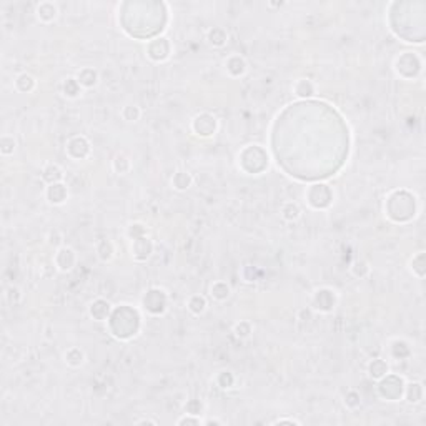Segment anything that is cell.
<instances>
[{
	"label": "cell",
	"instance_id": "obj_1",
	"mask_svg": "<svg viewBox=\"0 0 426 426\" xmlns=\"http://www.w3.org/2000/svg\"><path fill=\"white\" fill-rule=\"evenodd\" d=\"M193 130L201 137H210L217 130V118L210 114H201L193 120Z\"/></svg>",
	"mask_w": 426,
	"mask_h": 426
},
{
	"label": "cell",
	"instance_id": "obj_2",
	"mask_svg": "<svg viewBox=\"0 0 426 426\" xmlns=\"http://www.w3.org/2000/svg\"><path fill=\"white\" fill-rule=\"evenodd\" d=\"M55 263H57V268L60 272H70L77 263L75 252L68 247H62L55 255Z\"/></svg>",
	"mask_w": 426,
	"mask_h": 426
},
{
	"label": "cell",
	"instance_id": "obj_3",
	"mask_svg": "<svg viewBox=\"0 0 426 426\" xmlns=\"http://www.w3.org/2000/svg\"><path fill=\"white\" fill-rule=\"evenodd\" d=\"M67 197H68V190L65 185H62V183H52L49 185V188H47V200L54 205H62L63 201L67 200Z\"/></svg>",
	"mask_w": 426,
	"mask_h": 426
},
{
	"label": "cell",
	"instance_id": "obj_4",
	"mask_svg": "<svg viewBox=\"0 0 426 426\" xmlns=\"http://www.w3.org/2000/svg\"><path fill=\"white\" fill-rule=\"evenodd\" d=\"M315 308L321 312H331L335 308V295L330 293L328 288L318 290L315 293Z\"/></svg>",
	"mask_w": 426,
	"mask_h": 426
},
{
	"label": "cell",
	"instance_id": "obj_5",
	"mask_svg": "<svg viewBox=\"0 0 426 426\" xmlns=\"http://www.w3.org/2000/svg\"><path fill=\"white\" fill-rule=\"evenodd\" d=\"M133 256L137 260H147L152 253V242L147 238V236H140V238H135V243L132 247Z\"/></svg>",
	"mask_w": 426,
	"mask_h": 426
},
{
	"label": "cell",
	"instance_id": "obj_6",
	"mask_svg": "<svg viewBox=\"0 0 426 426\" xmlns=\"http://www.w3.org/2000/svg\"><path fill=\"white\" fill-rule=\"evenodd\" d=\"M225 65H227L228 74L233 75V77L243 75L245 72H247V63H245V60L240 57V55H233V57H230L225 62Z\"/></svg>",
	"mask_w": 426,
	"mask_h": 426
},
{
	"label": "cell",
	"instance_id": "obj_7",
	"mask_svg": "<svg viewBox=\"0 0 426 426\" xmlns=\"http://www.w3.org/2000/svg\"><path fill=\"white\" fill-rule=\"evenodd\" d=\"M77 80H79L80 87L90 88V87H93V85H97L98 74L93 68H82L79 74H77Z\"/></svg>",
	"mask_w": 426,
	"mask_h": 426
},
{
	"label": "cell",
	"instance_id": "obj_8",
	"mask_svg": "<svg viewBox=\"0 0 426 426\" xmlns=\"http://www.w3.org/2000/svg\"><path fill=\"white\" fill-rule=\"evenodd\" d=\"M293 92H295V95H298L301 98H308L315 93V85H313L312 80H308V79H300V80L295 82Z\"/></svg>",
	"mask_w": 426,
	"mask_h": 426
},
{
	"label": "cell",
	"instance_id": "obj_9",
	"mask_svg": "<svg viewBox=\"0 0 426 426\" xmlns=\"http://www.w3.org/2000/svg\"><path fill=\"white\" fill-rule=\"evenodd\" d=\"M110 313V305L103 300H97L95 303L90 305V316H93L98 321H103Z\"/></svg>",
	"mask_w": 426,
	"mask_h": 426
},
{
	"label": "cell",
	"instance_id": "obj_10",
	"mask_svg": "<svg viewBox=\"0 0 426 426\" xmlns=\"http://www.w3.org/2000/svg\"><path fill=\"white\" fill-rule=\"evenodd\" d=\"M404 395H406L408 403H420L423 399V385L421 383H410V385L404 388Z\"/></svg>",
	"mask_w": 426,
	"mask_h": 426
},
{
	"label": "cell",
	"instance_id": "obj_11",
	"mask_svg": "<svg viewBox=\"0 0 426 426\" xmlns=\"http://www.w3.org/2000/svg\"><path fill=\"white\" fill-rule=\"evenodd\" d=\"M192 183H193V178L188 171H176V173L173 175V178H171V185H173V188H176V190H180V192L190 188Z\"/></svg>",
	"mask_w": 426,
	"mask_h": 426
},
{
	"label": "cell",
	"instance_id": "obj_12",
	"mask_svg": "<svg viewBox=\"0 0 426 426\" xmlns=\"http://www.w3.org/2000/svg\"><path fill=\"white\" fill-rule=\"evenodd\" d=\"M368 371H369V376L371 378H375V380H381L383 376L388 375V365L380 358L373 360L371 363L368 365Z\"/></svg>",
	"mask_w": 426,
	"mask_h": 426
},
{
	"label": "cell",
	"instance_id": "obj_13",
	"mask_svg": "<svg viewBox=\"0 0 426 426\" xmlns=\"http://www.w3.org/2000/svg\"><path fill=\"white\" fill-rule=\"evenodd\" d=\"M187 307L193 315H201V313H205V310H206V300L201 295H193V296H190V300H188Z\"/></svg>",
	"mask_w": 426,
	"mask_h": 426
},
{
	"label": "cell",
	"instance_id": "obj_14",
	"mask_svg": "<svg viewBox=\"0 0 426 426\" xmlns=\"http://www.w3.org/2000/svg\"><path fill=\"white\" fill-rule=\"evenodd\" d=\"M300 215H301L300 206L296 203H293V201H286V203L282 206V217L285 218V220H288V222L298 220Z\"/></svg>",
	"mask_w": 426,
	"mask_h": 426
},
{
	"label": "cell",
	"instance_id": "obj_15",
	"mask_svg": "<svg viewBox=\"0 0 426 426\" xmlns=\"http://www.w3.org/2000/svg\"><path fill=\"white\" fill-rule=\"evenodd\" d=\"M210 295H212L215 300L223 301L230 296V286H228L225 282H217L210 288Z\"/></svg>",
	"mask_w": 426,
	"mask_h": 426
},
{
	"label": "cell",
	"instance_id": "obj_16",
	"mask_svg": "<svg viewBox=\"0 0 426 426\" xmlns=\"http://www.w3.org/2000/svg\"><path fill=\"white\" fill-rule=\"evenodd\" d=\"M132 169V163H130V158L125 157V155H117L114 160V170L117 171L118 175H127L128 171Z\"/></svg>",
	"mask_w": 426,
	"mask_h": 426
},
{
	"label": "cell",
	"instance_id": "obj_17",
	"mask_svg": "<svg viewBox=\"0 0 426 426\" xmlns=\"http://www.w3.org/2000/svg\"><path fill=\"white\" fill-rule=\"evenodd\" d=\"M44 178L52 185V182L58 183L63 178V171L58 165H49L44 169Z\"/></svg>",
	"mask_w": 426,
	"mask_h": 426
},
{
	"label": "cell",
	"instance_id": "obj_18",
	"mask_svg": "<svg viewBox=\"0 0 426 426\" xmlns=\"http://www.w3.org/2000/svg\"><path fill=\"white\" fill-rule=\"evenodd\" d=\"M227 38H228L227 32H225V30H223V28H220V27H217V28L210 30V33H208V40H210V44L215 45V47H222V45H225V44H227Z\"/></svg>",
	"mask_w": 426,
	"mask_h": 426
},
{
	"label": "cell",
	"instance_id": "obj_19",
	"mask_svg": "<svg viewBox=\"0 0 426 426\" xmlns=\"http://www.w3.org/2000/svg\"><path fill=\"white\" fill-rule=\"evenodd\" d=\"M84 360H85V355L79 348H72V350H68L65 353V361L70 367H80V365L84 363Z\"/></svg>",
	"mask_w": 426,
	"mask_h": 426
},
{
	"label": "cell",
	"instance_id": "obj_20",
	"mask_svg": "<svg viewBox=\"0 0 426 426\" xmlns=\"http://www.w3.org/2000/svg\"><path fill=\"white\" fill-rule=\"evenodd\" d=\"M80 90H82V87H80V84L77 79H67L65 82H63V93H65L67 97H70V98L79 97Z\"/></svg>",
	"mask_w": 426,
	"mask_h": 426
},
{
	"label": "cell",
	"instance_id": "obj_21",
	"mask_svg": "<svg viewBox=\"0 0 426 426\" xmlns=\"http://www.w3.org/2000/svg\"><path fill=\"white\" fill-rule=\"evenodd\" d=\"M97 252H98L100 260H103V261H109V260H112V256H114V247H112V243L107 242V240H103V242L98 243Z\"/></svg>",
	"mask_w": 426,
	"mask_h": 426
},
{
	"label": "cell",
	"instance_id": "obj_22",
	"mask_svg": "<svg viewBox=\"0 0 426 426\" xmlns=\"http://www.w3.org/2000/svg\"><path fill=\"white\" fill-rule=\"evenodd\" d=\"M142 115V110L137 105H127L123 107L122 110V117L127 120V122H137Z\"/></svg>",
	"mask_w": 426,
	"mask_h": 426
},
{
	"label": "cell",
	"instance_id": "obj_23",
	"mask_svg": "<svg viewBox=\"0 0 426 426\" xmlns=\"http://www.w3.org/2000/svg\"><path fill=\"white\" fill-rule=\"evenodd\" d=\"M345 404H346V408H350V410H356V408L361 404V397L356 393L355 390H350L345 395Z\"/></svg>",
	"mask_w": 426,
	"mask_h": 426
},
{
	"label": "cell",
	"instance_id": "obj_24",
	"mask_svg": "<svg viewBox=\"0 0 426 426\" xmlns=\"http://www.w3.org/2000/svg\"><path fill=\"white\" fill-rule=\"evenodd\" d=\"M252 333V325L248 321H240L235 325V335L238 338H248Z\"/></svg>",
	"mask_w": 426,
	"mask_h": 426
},
{
	"label": "cell",
	"instance_id": "obj_25",
	"mask_svg": "<svg viewBox=\"0 0 426 426\" xmlns=\"http://www.w3.org/2000/svg\"><path fill=\"white\" fill-rule=\"evenodd\" d=\"M176 425H178V426H185V425L200 426V425H203V421H201L197 415H190V413H187V415L182 416V418L176 421Z\"/></svg>",
	"mask_w": 426,
	"mask_h": 426
},
{
	"label": "cell",
	"instance_id": "obj_26",
	"mask_svg": "<svg viewBox=\"0 0 426 426\" xmlns=\"http://www.w3.org/2000/svg\"><path fill=\"white\" fill-rule=\"evenodd\" d=\"M201 408H203V404H201L200 401H197V399H190L187 404H185V411L190 413V415H200Z\"/></svg>",
	"mask_w": 426,
	"mask_h": 426
},
{
	"label": "cell",
	"instance_id": "obj_27",
	"mask_svg": "<svg viewBox=\"0 0 426 426\" xmlns=\"http://www.w3.org/2000/svg\"><path fill=\"white\" fill-rule=\"evenodd\" d=\"M218 376L223 378V381H222V380H217V383H218V385H220V388L225 390V388H230V386L233 385V376H231L228 371H222Z\"/></svg>",
	"mask_w": 426,
	"mask_h": 426
},
{
	"label": "cell",
	"instance_id": "obj_28",
	"mask_svg": "<svg viewBox=\"0 0 426 426\" xmlns=\"http://www.w3.org/2000/svg\"><path fill=\"white\" fill-rule=\"evenodd\" d=\"M272 425H291V426H300L301 423L298 420H293V418H278V420H275V421H272Z\"/></svg>",
	"mask_w": 426,
	"mask_h": 426
},
{
	"label": "cell",
	"instance_id": "obj_29",
	"mask_svg": "<svg viewBox=\"0 0 426 426\" xmlns=\"http://www.w3.org/2000/svg\"><path fill=\"white\" fill-rule=\"evenodd\" d=\"M203 425H205V426H212V425H222V421H218V420H205V421H203Z\"/></svg>",
	"mask_w": 426,
	"mask_h": 426
},
{
	"label": "cell",
	"instance_id": "obj_30",
	"mask_svg": "<svg viewBox=\"0 0 426 426\" xmlns=\"http://www.w3.org/2000/svg\"><path fill=\"white\" fill-rule=\"evenodd\" d=\"M137 425H157V421H153V420H140V421H137Z\"/></svg>",
	"mask_w": 426,
	"mask_h": 426
}]
</instances>
